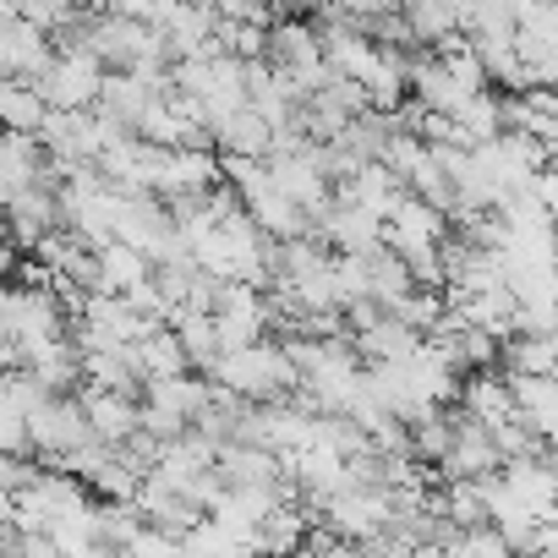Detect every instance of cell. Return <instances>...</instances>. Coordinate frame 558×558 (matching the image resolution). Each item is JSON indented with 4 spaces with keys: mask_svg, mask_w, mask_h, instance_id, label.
I'll use <instances>...</instances> for the list:
<instances>
[{
    "mask_svg": "<svg viewBox=\"0 0 558 558\" xmlns=\"http://www.w3.org/2000/svg\"><path fill=\"white\" fill-rule=\"evenodd\" d=\"M405 197H411V192H405V186H400V181H395L384 165H367V170H356V175H351V181L335 192V203H351V208L373 214L378 225H384V219H389V214H395Z\"/></svg>",
    "mask_w": 558,
    "mask_h": 558,
    "instance_id": "16",
    "label": "cell"
},
{
    "mask_svg": "<svg viewBox=\"0 0 558 558\" xmlns=\"http://www.w3.org/2000/svg\"><path fill=\"white\" fill-rule=\"evenodd\" d=\"M400 17H405L411 45H438L444 50L449 39H460V7H444V0H411Z\"/></svg>",
    "mask_w": 558,
    "mask_h": 558,
    "instance_id": "26",
    "label": "cell"
},
{
    "mask_svg": "<svg viewBox=\"0 0 558 558\" xmlns=\"http://www.w3.org/2000/svg\"><path fill=\"white\" fill-rule=\"evenodd\" d=\"M493 471H504L493 433L476 427L471 416H454V444H449V460L438 465V476H449V482H482Z\"/></svg>",
    "mask_w": 558,
    "mask_h": 558,
    "instance_id": "10",
    "label": "cell"
},
{
    "mask_svg": "<svg viewBox=\"0 0 558 558\" xmlns=\"http://www.w3.org/2000/svg\"><path fill=\"white\" fill-rule=\"evenodd\" d=\"M531 558H558V547H553V553H531Z\"/></svg>",
    "mask_w": 558,
    "mask_h": 558,
    "instance_id": "41",
    "label": "cell"
},
{
    "mask_svg": "<svg viewBox=\"0 0 558 558\" xmlns=\"http://www.w3.org/2000/svg\"><path fill=\"white\" fill-rule=\"evenodd\" d=\"M0 50H7V77H12V83H39V77H45V66L56 61V45H50V34L28 28L23 17L7 28Z\"/></svg>",
    "mask_w": 558,
    "mask_h": 558,
    "instance_id": "18",
    "label": "cell"
},
{
    "mask_svg": "<svg viewBox=\"0 0 558 558\" xmlns=\"http://www.w3.org/2000/svg\"><path fill=\"white\" fill-rule=\"evenodd\" d=\"M547 170H558V137L547 143Z\"/></svg>",
    "mask_w": 558,
    "mask_h": 558,
    "instance_id": "40",
    "label": "cell"
},
{
    "mask_svg": "<svg viewBox=\"0 0 558 558\" xmlns=\"http://www.w3.org/2000/svg\"><path fill=\"white\" fill-rule=\"evenodd\" d=\"M252 558H263V553H252Z\"/></svg>",
    "mask_w": 558,
    "mask_h": 558,
    "instance_id": "42",
    "label": "cell"
},
{
    "mask_svg": "<svg viewBox=\"0 0 558 558\" xmlns=\"http://www.w3.org/2000/svg\"><path fill=\"white\" fill-rule=\"evenodd\" d=\"M83 378L94 389H105V395H126V400L143 395V378H137V367H132L126 351H94V356H83Z\"/></svg>",
    "mask_w": 558,
    "mask_h": 558,
    "instance_id": "30",
    "label": "cell"
},
{
    "mask_svg": "<svg viewBox=\"0 0 558 558\" xmlns=\"http://www.w3.org/2000/svg\"><path fill=\"white\" fill-rule=\"evenodd\" d=\"M12 263H17V252H12L7 241H0V286H7V274H12Z\"/></svg>",
    "mask_w": 558,
    "mask_h": 558,
    "instance_id": "37",
    "label": "cell"
},
{
    "mask_svg": "<svg viewBox=\"0 0 558 558\" xmlns=\"http://www.w3.org/2000/svg\"><path fill=\"white\" fill-rule=\"evenodd\" d=\"M126 356H132V367H137L143 384H159V378H181V373H192V362H186V351H181V340H175L170 329H154V335L137 340Z\"/></svg>",
    "mask_w": 558,
    "mask_h": 558,
    "instance_id": "22",
    "label": "cell"
},
{
    "mask_svg": "<svg viewBox=\"0 0 558 558\" xmlns=\"http://www.w3.org/2000/svg\"><path fill=\"white\" fill-rule=\"evenodd\" d=\"M50 121V105L34 83H0V132L12 137H39Z\"/></svg>",
    "mask_w": 558,
    "mask_h": 558,
    "instance_id": "21",
    "label": "cell"
},
{
    "mask_svg": "<svg viewBox=\"0 0 558 558\" xmlns=\"http://www.w3.org/2000/svg\"><path fill=\"white\" fill-rule=\"evenodd\" d=\"M23 373H28L45 395H66V389H77V378H83V351H77L72 340H56V345H45L34 362H23Z\"/></svg>",
    "mask_w": 558,
    "mask_h": 558,
    "instance_id": "25",
    "label": "cell"
},
{
    "mask_svg": "<svg viewBox=\"0 0 558 558\" xmlns=\"http://www.w3.org/2000/svg\"><path fill=\"white\" fill-rule=\"evenodd\" d=\"M214 329H219V356H235V351L257 345L263 329H268V302H263V291H252V286H219Z\"/></svg>",
    "mask_w": 558,
    "mask_h": 558,
    "instance_id": "8",
    "label": "cell"
},
{
    "mask_svg": "<svg viewBox=\"0 0 558 558\" xmlns=\"http://www.w3.org/2000/svg\"><path fill=\"white\" fill-rule=\"evenodd\" d=\"M498 137H504V94H476V99L454 116V143H460L465 154H476V148L498 143Z\"/></svg>",
    "mask_w": 558,
    "mask_h": 558,
    "instance_id": "24",
    "label": "cell"
},
{
    "mask_svg": "<svg viewBox=\"0 0 558 558\" xmlns=\"http://www.w3.org/2000/svg\"><path fill=\"white\" fill-rule=\"evenodd\" d=\"M416 351H422V335H411V329H405L400 318H389V313H384L373 329L356 335V356H362L367 367H405Z\"/></svg>",
    "mask_w": 558,
    "mask_h": 558,
    "instance_id": "17",
    "label": "cell"
},
{
    "mask_svg": "<svg viewBox=\"0 0 558 558\" xmlns=\"http://www.w3.org/2000/svg\"><path fill=\"white\" fill-rule=\"evenodd\" d=\"M105 66L88 56V50H56V61L45 66V77L34 83L45 94V105L56 116H83V110H99V94H105Z\"/></svg>",
    "mask_w": 558,
    "mask_h": 558,
    "instance_id": "5",
    "label": "cell"
},
{
    "mask_svg": "<svg viewBox=\"0 0 558 558\" xmlns=\"http://www.w3.org/2000/svg\"><path fill=\"white\" fill-rule=\"evenodd\" d=\"M411 99H416V110H427V116H460L476 94H465L444 66H438V56H416L411 61Z\"/></svg>",
    "mask_w": 558,
    "mask_h": 558,
    "instance_id": "14",
    "label": "cell"
},
{
    "mask_svg": "<svg viewBox=\"0 0 558 558\" xmlns=\"http://www.w3.org/2000/svg\"><path fill=\"white\" fill-rule=\"evenodd\" d=\"M225 395L246 400V405H279L291 389H296V367H291V351L274 345V340H257L235 356H219V367L208 373Z\"/></svg>",
    "mask_w": 558,
    "mask_h": 558,
    "instance_id": "2",
    "label": "cell"
},
{
    "mask_svg": "<svg viewBox=\"0 0 558 558\" xmlns=\"http://www.w3.org/2000/svg\"><path fill=\"white\" fill-rule=\"evenodd\" d=\"M34 444H28V416L17 411L12 389H7V373H0V460H28Z\"/></svg>",
    "mask_w": 558,
    "mask_h": 558,
    "instance_id": "33",
    "label": "cell"
},
{
    "mask_svg": "<svg viewBox=\"0 0 558 558\" xmlns=\"http://www.w3.org/2000/svg\"><path fill=\"white\" fill-rule=\"evenodd\" d=\"M28 444H34V454H45V460L61 471L77 449H88V444H99V438L88 433V416H83V405H77V400L50 395V400L28 416Z\"/></svg>",
    "mask_w": 558,
    "mask_h": 558,
    "instance_id": "7",
    "label": "cell"
},
{
    "mask_svg": "<svg viewBox=\"0 0 558 558\" xmlns=\"http://www.w3.org/2000/svg\"><path fill=\"white\" fill-rule=\"evenodd\" d=\"M77 405H83V416H88V433H94V438H99L105 449H121L126 438H137V433H143V400H126V395H105V389L83 384Z\"/></svg>",
    "mask_w": 558,
    "mask_h": 558,
    "instance_id": "9",
    "label": "cell"
},
{
    "mask_svg": "<svg viewBox=\"0 0 558 558\" xmlns=\"http://www.w3.org/2000/svg\"><path fill=\"white\" fill-rule=\"evenodd\" d=\"M214 143L225 148V159H263L268 165V154H274V132H268V121L252 105L235 110V116H225L214 126Z\"/></svg>",
    "mask_w": 558,
    "mask_h": 558,
    "instance_id": "20",
    "label": "cell"
},
{
    "mask_svg": "<svg viewBox=\"0 0 558 558\" xmlns=\"http://www.w3.org/2000/svg\"><path fill=\"white\" fill-rule=\"evenodd\" d=\"M0 340L12 345L17 367L34 362L45 345L66 340L61 296H56L50 286H0Z\"/></svg>",
    "mask_w": 558,
    "mask_h": 558,
    "instance_id": "1",
    "label": "cell"
},
{
    "mask_svg": "<svg viewBox=\"0 0 558 558\" xmlns=\"http://www.w3.org/2000/svg\"><path fill=\"white\" fill-rule=\"evenodd\" d=\"M94 509V493L77 482V476H66V471H39V482L28 487V493H17V525L23 531H61L66 520H83Z\"/></svg>",
    "mask_w": 558,
    "mask_h": 558,
    "instance_id": "4",
    "label": "cell"
},
{
    "mask_svg": "<svg viewBox=\"0 0 558 558\" xmlns=\"http://www.w3.org/2000/svg\"><path fill=\"white\" fill-rule=\"evenodd\" d=\"M214 471H219L225 487H274V482H286V471H279V454L252 449V444H225Z\"/></svg>",
    "mask_w": 558,
    "mask_h": 558,
    "instance_id": "19",
    "label": "cell"
},
{
    "mask_svg": "<svg viewBox=\"0 0 558 558\" xmlns=\"http://www.w3.org/2000/svg\"><path fill=\"white\" fill-rule=\"evenodd\" d=\"M324 520H329L324 531H335L340 542L367 547V542H378L395 525V493L389 487H340L324 504Z\"/></svg>",
    "mask_w": 558,
    "mask_h": 558,
    "instance_id": "6",
    "label": "cell"
},
{
    "mask_svg": "<svg viewBox=\"0 0 558 558\" xmlns=\"http://www.w3.org/2000/svg\"><path fill=\"white\" fill-rule=\"evenodd\" d=\"M454 553L460 558H514L509 553V542L493 531V525H476V531H460V542H454Z\"/></svg>",
    "mask_w": 558,
    "mask_h": 558,
    "instance_id": "34",
    "label": "cell"
},
{
    "mask_svg": "<svg viewBox=\"0 0 558 558\" xmlns=\"http://www.w3.org/2000/svg\"><path fill=\"white\" fill-rule=\"evenodd\" d=\"M148 279H154V263L143 252H132L121 241H110L99 252V296H132L137 286H148Z\"/></svg>",
    "mask_w": 558,
    "mask_h": 558,
    "instance_id": "23",
    "label": "cell"
},
{
    "mask_svg": "<svg viewBox=\"0 0 558 558\" xmlns=\"http://www.w3.org/2000/svg\"><path fill=\"white\" fill-rule=\"evenodd\" d=\"M7 225H12V252L17 246H45L56 230H61V197H56V186L45 181V186H34V192H23L12 208H7Z\"/></svg>",
    "mask_w": 558,
    "mask_h": 558,
    "instance_id": "13",
    "label": "cell"
},
{
    "mask_svg": "<svg viewBox=\"0 0 558 558\" xmlns=\"http://www.w3.org/2000/svg\"><path fill=\"white\" fill-rule=\"evenodd\" d=\"M531 197H536V208L558 225V170H542V175L531 181Z\"/></svg>",
    "mask_w": 558,
    "mask_h": 558,
    "instance_id": "36",
    "label": "cell"
},
{
    "mask_svg": "<svg viewBox=\"0 0 558 558\" xmlns=\"http://www.w3.org/2000/svg\"><path fill=\"white\" fill-rule=\"evenodd\" d=\"M83 487H88L99 504H137L143 476H137V471H126V465L116 460V449H105V454L83 471Z\"/></svg>",
    "mask_w": 558,
    "mask_h": 558,
    "instance_id": "29",
    "label": "cell"
},
{
    "mask_svg": "<svg viewBox=\"0 0 558 558\" xmlns=\"http://www.w3.org/2000/svg\"><path fill=\"white\" fill-rule=\"evenodd\" d=\"M307 509L302 504H286V509H274L263 525H257V553L263 558H296L302 542H307Z\"/></svg>",
    "mask_w": 558,
    "mask_h": 558,
    "instance_id": "27",
    "label": "cell"
},
{
    "mask_svg": "<svg viewBox=\"0 0 558 558\" xmlns=\"http://www.w3.org/2000/svg\"><path fill=\"white\" fill-rule=\"evenodd\" d=\"M45 165H50V154L39 148V137L0 132V208H12L23 192L45 186Z\"/></svg>",
    "mask_w": 558,
    "mask_h": 558,
    "instance_id": "12",
    "label": "cell"
},
{
    "mask_svg": "<svg viewBox=\"0 0 558 558\" xmlns=\"http://www.w3.org/2000/svg\"><path fill=\"white\" fill-rule=\"evenodd\" d=\"M208 389L197 373H181V378H159V384H143V433L159 438V444H175L197 427L203 405H208Z\"/></svg>",
    "mask_w": 558,
    "mask_h": 558,
    "instance_id": "3",
    "label": "cell"
},
{
    "mask_svg": "<svg viewBox=\"0 0 558 558\" xmlns=\"http://www.w3.org/2000/svg\"><path fill=\"white\" fill-rule=\"evenodd\" d=\"M126 558H181V542L165 536V531H154V525H143V536L126 547Z\"/></svg>",
    "mask_w": 558,
    "mask_h": 558,
    "instance_id": "35",
    "label": "cell"
},
{
    "mask_svg": "<svg viewBox=\"0 0 558 558\" xmlns=\"http://www.w3.org/2000/svg\"><path fill=\"white\" fill-rule=\"evenodd\" d=\"M12 367H17V356H12V345H7V340H0V373H12Z\"/></svg>",
    "mask_w": 558,
    "mask_h": 558,
    "instance_id": "38",
    "label": "cell"
},
{
    "mask_svg": "<svg viewBox=\"0 0 558 558\" xmlns=\"http://www.w3.org/2000/svg\"><path fill=\"white\" fill-rule=\"evenodd\" d=\"M460 416H471L476 427L498 433L504 422H514V395H509V378L498 373H471L460 384Z\"/></svg>",
    "mask_w": 558,
    "mask_h": 558,
    "instance_id": "15",
    "label": "cell"
},
{
    "mask_svg": "<svg viewBox=\"0 0 558 558\" xmlns=\"http://www.w3.org/2000/svg\"><path fill=\"white\" fill-rule=\"evenodd\" d=\"M165 329L181 340V351H186V362H192V367H203V373H214V367H219V329H214V318L170 313V324H165Z\"/></svg>",
    "mask_w": 558,
    "mask_h": 558,
    "instance_id": "31",
    "label": "cell"
},
{
    "mask_svg": "<svg viewBox=\"0 0 558 558\" xmlns=\"http://www.w3.org/2000/svg\"><path fill=\"white\" fill-rule=\"evenodd\" d=\"M411 291H416V279H411V268H405L395 252H373V257H367V296H373V307L395 313Z\"/></svg>",
    "mask_w": 558,
    "mask_h": 558,
    "instance_id": "28",
    "label": "cell"
},
{
    "mask_svg": "<svg viewBox=\"0 0 558 558\" xmlns=\"http://www.w3.org/2000/svg\"><path fill=\"white\" fill-rule=\"evenodd\" d=\"M0 241H7V246H12V225H7V208H0Z\"/></svg>",
    "mask_w": 558,
    "mask_h": 558,
    "instance_id": "39",
    "label": "cell"
},
{
    "mask_svg": "<svg viewBox=\"0 0 558 558\" xmlns=\"http://www.w3.org/2000/svg\"><path fill=\"white\" fill-rule=\"evenodd\" d=\"M449 444H454V416H433V422H422V427H411V460L416 465H427V471H438L444 460H449Z\"/></svg>",
    "mask_w": 558,
    "mask_h": 558,
    "instance_id": "32",
    "label": "cell"
},
{
    "mask_svg": "<svg viewBox=\"0 0 558 558\" xmlns=\"http://www.w3.org/2000/svg\"><path fill=\"white\" fill-rule=\"evenodd\" d=\"M137 514H143V525H154V531H165V536H186L203 514H197V504L181 493V487H170L165 476H143V487H137Z\"/></svg>",
    "mask_w": 558,
    "mask_h": 558,
    "instance_id": "11",
    "label": "cell"
}]
</instances>
